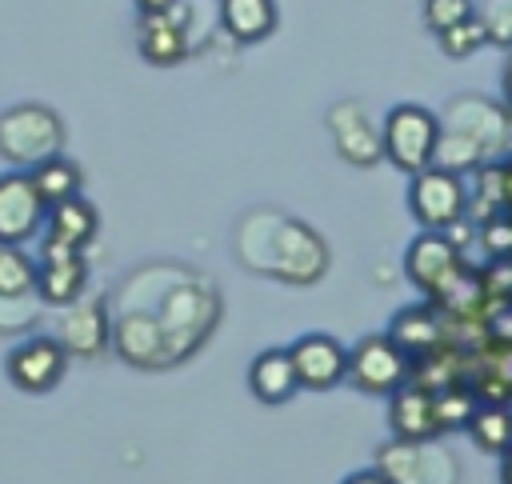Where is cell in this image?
<instances>
[{
    "label": "cell",
    "instance_id": "6da1fadb",
    "mask_svg": "<svg viewBox=\"0 0 512 484\" xmlns=\"http://www.w3.org/2000/svg\"><path fill=\"white\" fill-rule=\"evenodd\" d=\"M236 256L280 284H316L328 272V244L324 236L292 216L256 208L236 224Z\"/></svg>",
    "mask_w": 512,
    "mask_h": 484
},
{
    "label": "cell",
    "instance_id": "7a4b0ae2",
    "mask_svg": "<svg viewBox=\"0 0 512 484\" xmlns=\"http://www.w3.org/2000/svg\"><path fill=\"white\" fill-rule=\"evenodd\" d=\"M440 140H436V160L448 172H476L484 164H496L508 144H512V112L504 100L480 96V92H464L452 96L440 112Z\"/></svg>",
    "mask_w": 512,
    "mask_h": 484
},
{
    "label": "cell",
    "instance_id": "3957f363",
    "mask_svg": "<svg viewBox=\"0 0 512 484\" xmlns=\"http://www.w3.org/2000/svg\"><path fill=\"white\" fill-rule=\"evenodd\" d=\"M148 312L164 336V360L180 364L192 352H200V344L212 336L220 320V296L212 284L164 268V284L156 288V304Z\"/></svg>",
    "mask_w": 512,
    "mask_h": 484
},
{
    "label": "cell",
    "instance_id": "277c9868",
    "mask_svg": "<svg viewBox=\"0 0 512 484\" xmlns=\"http://www.w3.org/2000/svg\"><path fill=\"white\" fill-rule=\"evenodd\" d=\"M64 148V120L56 108L40 100H24L0 112V156L12 168H36L48 156H60Z\"/></svg>",
    "mask_w": 512,
    "mask_h": 484
},
{
    "label": "cell",
    "instance_id": "5b68a950",
    "mask_svg": "<svg viewBox=\"0 0 512 484\" xmlns=\"http://www.w3.org/2000/svg\"><path fill=\"white\" fill-rule=\"evenodd\" d=\"M436 140H440V124H436V112L424 104H412V100L392 104L380 120L384 160L408 176L436 160Z\"/></svg>",
    "mask_w": 512,
    "mask_h": 484
},
{
    "label": "cell",
    "instance_id": "8992f818",
    "mask_svg": "<svg viewBox=\"0 0 512 484\" xmlns=\"http://www.w3.org/2000/svg\"><path fill=\"white\" fill-rule=\"evenodd\" d=\"M408 212L424 232H448L468 216V184L460 172L428 164L408 180Z\"/></svg>",
    "mask_w": 512,
    "mask_h": 484
},
{
    "label": "cell",
    "instance_id": "52a82bcc",
    "mask_svg": "<svg viewBox=\"0 0 512 484\" xmlns=\"http://www.w3.org/2000/svg\"><path fill=\"white\" fill-rule=\"evenodd\" d=\"M344 380L356 392L392 396L396 388H404L412 380V360L400 352V344L388 332H372V336H360L348 348V372H344Z\"/></svg>",
    "mask_w": 512,
    "mask_h": 484
},
{
    "label": "cell",
    "instance_id": "ba28073f",
    "mask_svg": "<svg viewBox=\"0 0 512 484\" xmlns=\"http://www.w3.org/2000/svg\"><path fill=\"white\" fill-rule=\"evenodd\" d=\"M376 472L388 484H456V460L432 440H384L376 448Z\"/></svg>",
    "mask_w": 512,
    "mask_h": 484
},
{
    "label": "cell",
    "instance_id": "9c48e42d",
    "mask_svg": "<svg viewBox=\"0 0 512 484\" xmlns=\"http://www.w3.org/2000/svg\"><path fill=\"white\" fill-rule=\"evenodd\" d=\"M68 360H72V356L64 352V344H60L56 336L32 332V336H24V340H16V344L8 348V356H4V376H8L20 392H28V396H44V392H52V388L64 380Z\"/></svg>",
    "mask_w": 512,
    "mask_h": 484
},
{
    "label": "cell",
    "instance_id": "30bf717a",
    "mask_svg": "<svg viewBox=\"0 0 512 484\" xmlns=\"http://www.w3.org/2000/svg\"><path fill=\"white\" fill-rule=\"evenodd\" d=\"M328 124V136H332V148L344 164L352 168H376L384 160V148H380V124L372 120V112L360 104V100H340L328 108L324 116Z\"/></svg>",
    "mask_w": 512,
    "mask_h": 484
},
{
    "label": "cell",
    "instance_id": "8fae6325",
    "mask_svg": "<svg viewBox=\"0 0 512 484\" xmlns=\"http://www.w3.org/2000/svg\"><path fill=\"white\" fill-rule=\"evenodd\" d=\"M44 200L32 188V176L24 168L0 172V244H28L44 228Z\"/></svg>",
    "mask_w": 512,
    "mask_h": 484
},
{
    "label": "cell",
    "instance_id": "7c38bea8",
    "mask_svg": "<svg viewBox=\"0 0 512 484\" xmlns=\"http://www.w3.org/2000/svg\"><path fill=\"white\" fill-rule=\"evenodd\" d=\"M56 340L64 344L68 356L96 360L112 344V312H108V300L104 296H80V300L64 304L60 324H56Z\"/></svg>",
    "mask_w": 512,
    "mask_h": 484
},
{
    "label": "cell",
    "instance_id": "4fadbf2b",
    "mask_svg": "<svg viewBox=\"0 0 512 484\" xmlns=\"http://www.w3.org/2000/svg\"><path fill=\"white\" fill-rule=\"evenodd\" d=\"M288 360L296 372V384L308 392H328L348 372V348L328 332H304L288 344Z\"/></svg>",
    "mask_w": 512,
    "mask_h": 484
},
{
    "label": "cell",
    "instance_id": "5bb4252c",
    "mask_svg": "<svg viewBox=\"0 0 512 484\" xmlns=\"http://www.w3.org/2000/svg\"><path fill=\"white\" fill-rule=\"evenodd\" d=\"M460 244L448 232H420L408 248H404V276L428 296L436 300L444 292V284L460 272Z\"/></svg>",
    "mask_w": 512,
    "mask_h": 484
},
{
    "label": "cell",
    "instance_id": "9a60e30c",
    "mask_svg": "<svg viewBox=\"0 0 512 484\" xmlns=\"http://www.w3.org/2000/svg\"><path fill=\"white\" fill-rule=\"evenodd\" d=\"M136 48L148 64L156 68H172L192 52V36H188V8L184 0L168 12H140L136 20Z\"/></svg>",
    "mask_w": 512,
    "mask_h": 484
},
{
    "label": "cell",
    "instance_id": "2e32d148",
    "mask_svg": "<svg viewBox=\"0 0 512 484\" xmlns=\"http://www.w3.org/2000/svg\"><path fill=\"white\" fill-rule=\"evenodd\" d=\"M448 324H452V316H448L436 300H428V304H408V308H400V312L392 316L388 336L400 344V352H404L412 364H420V360H428L432 352H440V348L448 344Z\"/></svg>",
    "mask_w": 512,
    "mask_h": 484
},
{
    "label": "cell",
    "instance_id": "e0dca14e",
    "mask_svg": "<svg viewBox=\"0 0 512 484\" xmlns=\"http://www.w3.org/2000/svg\"><path fill=\"white\" fill-rule=\"evenodd\" d=\"M84 284H88L84 252L40 244V256H36V296H40V304L64 308V304L84 296Z\"/></svg>",
    "mask_w": 512,
    "mask_h": 484
},
{
    "label": "cell",
    "instance_id": "ac0fdd59",
    "mask_svg": "<svg viewBox=\"0 0 512 484\" xmlns=\"http://www.w3.org/2000/svg\"><path fill=\"white\" fill-rule=\"evenodd\" d=\"M108 348L132 368H168L164 336H160L148 308H120L112 316V344Z\"/></svg>",
    "mask_w": 512,
    "mask_h": 484
},
{
    "label": "cell",
    "instance_id": "d6986e66",
    "mask_svg": "<svg viewBox=\"0 0 512 484\" xmlns=\"http://www.w3.org/2000/svg\"><path fill=\"white\" fill-rule=\"evenodd\" d=\"M100 232V212L92 200L84 196H72V200H60L48 208L44 216V228H40V244L48 248H72V252H84Z\"/></svg>",
    "mask_w": 512,
    "mask_h": 484
},
{
    "label": "cell",
    "instance_id": "ffe728a7",
    "mask_svg": "<svg viewBox=\"0 0 512 484\" xmlns=\"http://www.w3.org/2000/svg\"><path fill=\"white\" fill-rule=\"evenodd\" d=\"M388 424H392V436L396 440H432L440 432V420H436V400L428 388L420 384H404L388 396Z\"/></svg>",
    "mask_w": 512,
    "mask_h": 484
},
{
    "label": "cell",
    "instance_id": "44dd1931",
    "mask_svg": "<svg viewBox=\"0 0 512 484\" xmlns=\"http://www.w3.org/2000/svg\"><path fill=\"white\" fill-rule=\"evenodd\" d=\"M216 16L236 44H260L280 24L276 0H216Z\"/></svg>",
    "mask_w": 512,
    "mask_h": 484
},
{
    "label": "cell",
    "instance_id": "7402d4cb",
    "mask_svg": "<svg viewBox=\"0 0 512 484\" xmlns=\"http://www.w3.org/2000/svg\"><path fill=\"white\" fill-rule=\"evenodd\" d=\"M248 392L260 404H288L300 392L296 372H292V360H288V348H264L252 360V368H248Z\"/></svg>",
    "mask_w": 512,
    "mask_h": 484
},
{
    "label": "cell",
    "instance_id": "603a6c76",
    "mask_svg": "<svg viewBox=\"0 0 512 484\" xmlns=\"http://www.w3.org/2000/svg\"><path fill=\"white\" fill-rule=\"evenodd\" d=\"M464 428L472 444L488 456H500L504 448H512V408L504 400H480Z\"/></svg>",
    "mask_w": 512,
    "mask_h": 484
},
{
    "label": "cell",
    "instance_id": "cb8c5ba5",
    "mask_svg": "<svg viewBox=\"0 0 512 484\" xmlns=\"http://www.w3.org/2000/svg\"><path fill=\"white\" fill-rule=\"evenodd\" d=\"M28 176H32L36 196L44 200V208H52V204H60V200H72V196H80V188H84V172H80V164H72L68 156H48V160H40L36 168H28Z\"/></svg>",
    "mask_w": 512,
    "mask_h": 484
},
{
    "label": "cell",
    "instance_id": "d4e9b609",
    "mask_svg": "<svg viewBox=\"0 0 512 484\" xmlns=\"http://www.w3.org/2000/svg\"><path fill=\"white\" fill-rule=\"evenodd\" d=\"M36 296V256L20 244H0V300H28Z\"/></svg>",
    "mask_w": 512,
    "mask_h": 484
},
{
    "label": "cell",
    "instance_id": "484cf974",
    "mask_svg": "<svg viewBox=\"0 0 512 484\" xmlns=\"http://www.w3.org/2000/svg\"><path fill=\"white\" fill-rule=\"evenodd\" d=\"M432 400H436V420H440V432L444 428H464L468 424V416L476 412V388H468L464 380H456V384H444V388H436L432 392Z\"/></svg>",
    "mask_w": 512,
    "mask_h": 484
},
{
    "label": "cell",
    "instance_id": "4316f807",
    "mask_svg": "<svg viewBox=\"0 0 512 484\" xmlns=\"http://www.w3.org/2000/svg\"><path fill=\"white\" fill-rule=\"evenodd\" d=\"M436 40H440V52H444V56L464 60V56H472V52H480V48L488 44V32H484L480 16L472 12L468 20H460V24L444 28V32H436Z\"/></svg>",
    "mask_w": 512,
    "mask_h": 484
},
{
    "label": "cell",
    "instance_id": "83f0119b",
    "mask_svg": "<svg viewBox=\"0 0 512 484\" xmlns=\"http://www.w3.org/2000/svg\"><path fill=\"white\" fill-rule=\"evenodd\" d=\"M484 32H488V44H500L512 52V0H488L484 8H476Z\"/></svg>",
    "mask_w": 512,
    "mask_h": 484
},
{
    "label": "cell",
    "instance_id": "f1b7e54d",
    "mask_svg": "<svg viewBox=\"0 0 512 484\" xmlns=\"http://www.w3.org/2000/svg\"><path fill=\"white\" fill-rule=\"evenodd\" d=\"M476 12V0H424V24L432 32H444Z\"/></svg>",
    "mask_w": 512,
    "mask_h": 484
},
{
    "label": "cell",
    "instance_id": "f546056e",
    "mask_svg": "<svg viewBox=\"0 0 512 484\" xmlns=\"http://www.w3.org/2000/svg\"><path fill=\"white\" fill-rule=\"evenodd\" d=\"M340 484H388V480H384V472H376V468H356V472H348Z\"/></svg>",
    "mask_w": 512,
    "mask_h": 484
},
{
    "label": "cell",
    "instance_id": "4dcf8cb0",
    "mask_svg": "<svg viewBox=\"0 0 512 484\" xmlns=\"http://www.w3.org/2000/svg\"><path fill=\"white\" fill-rule=\"evenodd\" d=\"M500 188H504V212H512V160H500Z\"/></svg>",
    "mask_w": 512,
    "mask_h": 484
},
{
    "label": "cell",
    "instance_id": "1f68e13d",
    "mask_svg": "<svg viewBox=\"0 0 512 484\" xmlns=\"http://www.w3.org/2000/svg\"><path fill=\"white\" fill-rule=\"evenodd\" d=\"M180 0H136V12H168L176 8Z\"/></svg>",
    "mask_w": 512,
    "mask_h": 484
},
{
    "label": "cell",
    "instance_id": "d6a6232c",
    "mask_svg": "<svg viewBox=\"0 0 512 484\" xmlns=\"http://www.w3.org/2000/svg\"><path fill=\"white\" fill-rule=\"evenodd\" d=\"M500 484H512V448L500 452Z\"/></svg>",
    "mask_w": 512,
    "mask_h": 484
},
{
    "label": "cell",
    "instance_id": "836d02e7",
    "mask_svg": "<svg viewBox=\"0 0 512 484\" xmlns=\"http://www.w3.org/2000/svg\"><path fill=\"white\" fill-rule=\"evenodd\" d=\"M504 80H512V52H508V64H504Z\"/></svg>",
    "mask_w": 512,
    "mask_h": 484
}]
</instances>
